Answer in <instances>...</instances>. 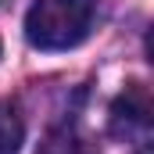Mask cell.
<instances>
[{"label": "cell", "mask_w": 154, "mask_h": 154, "mask_svg": "<svg viewBox=\"0 0 154 154\" xmlns=\"http://www.w3.org/2000/svg\"><path fill=\"white\" fill-rule=\"evenodd\" d=\"M97 0H36L25 14V39L36 50H72L93 29Z\"/></svg>", "instance_id": "obj_1"}, {"label": "cell", "mask_w": 154, "mask_h": 154, "mask_svg": "<svg viewBox=\"0 0 154 154\" xmlns=\"http://www.w3.org/2000/svg\"><path fill=\"white\" fill-rule=\"evenodd\" d=\"M147 129H151V97L140 82H133L111 104V133L122 136V140H133V136L143 140Z\"/></svg>", "instance_id": "obj_2"}, {"label": "cell", "mask_w": 154, "mask_h": 154, "mask_svg": "<svg viewBox=\"0 0 154 154\" xmlns=\"http://www.w3.org/2000/svg\"><path fill=\"white\" fill-rule=\"evenodd\" d=\"M36 154H97V147H93V140L79 129V122L65 118V122H57V125L43 136V143H39Z\"/></svg>", "instance_id": "obj_3"}, {"label": "cell", "mask_w": 154, "mask_h": 154, "mask_svg": "<svg viewBox=\"0 0 154 154\" xmlns=\"http://www.w3.org/2000/svg\"><path fill=\"white\" fill-rule=\"evenodd\" d=\"M22 140H25V125H22L18 108L0 100V154H18Z\"/></svg>", "instance_id": "obj_4"}, {"label": "cell", "mask_w": 154, "mask_h": 154, "mask_svg": "<svg viewBox=\"0 0 154 154\" xmlns=\"http://www.w3.org/2000/svg\"><path fill=\"white\" fill-rule=\"evenodd\" d=\"M140 154H147V151H140Z\"/></svg>", "instance_id": "obj_5"}]
</instances>
